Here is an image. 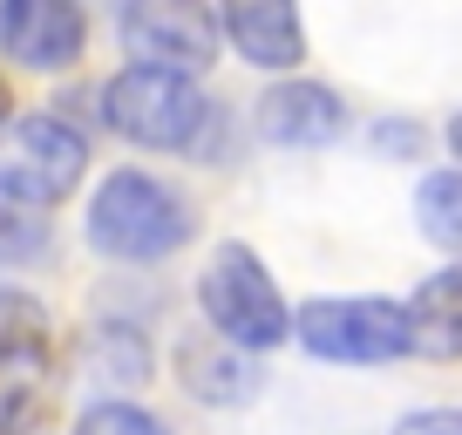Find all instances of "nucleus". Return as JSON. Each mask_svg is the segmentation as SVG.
I'll return each mask as SVG.
<instances>
[{
    "instance_id": "nucleus-12",
    "label": "nucleus",
    "mask_w": 462,
    "mask_h": 435,
    "mask_svg": "<svg viewBox=\"0 0 462 435\" xmlns=\"http://www.w3.org/2000/svg\"><path fill=\"white\" fill-rule=\"evenodd\" d=\"M82 367L96 375V388H136L150 375V347L130 334V327H96L82 347Z\"/></svg>"
},
{
    "instance_id": "nucleus-9",
    "label": "nucleus",
    "mask_w": 462,
    "mask_h": 435,
    "mask_svg": "<svg viewBox=\"0 0 462 435\" xmlns=\"http://www.w3.org/2000/svg\"><path fill=\"white\" fill-rule=\"evenodd\" d=\"M346 130V109L333 88L319 82H279L273 96L259 102V136L265 143H286V150H313V143H333Z\"/></svg>"
},
{
    "instance_id": "nucleus-1",
    "label": "nucleus",
    "mask_w": 462,
    "mask_h": 435,
    "mask_svg": "<svg viewBox=\"0 0 462 435\" xmlns=\"http://www.w3.org/2000/svg\"><path fill=\"white\" fill-rule=\"evenodd\" d=\"M184 238H190L184 198L143 171H116L96 190V204H88V245L109 252V259L150 265V259H171Z\"/></svg>"
},
{
    "instance_id": "nucleus-11",
    "label": "nucleus",
    "mask_w": 462,
    "mask_h": 435,
    "mask_svg": "<svg viewBox=\"0 0 462 435\" xmlns=\"http://www.w3.org/2000/svg\"><path fill=\"white\" fill-rule=\"evenodd\" d=\"M408 354L421 361H462V265H442L408 300Z\"/></svg>"
},
{
    "instance_id": "nucleus-18",
    "label": "nucleus",
    "mask_w": 462,
    "mask_h": 435,
    "mask_svg": "<svg viewBox=\"0 0 462 435\" xmlns=\"http://www.w3.org/2000/svg\"><path fill=\"white\" fill-rule=\"evenodd\" d=\"M374 150H388V157H415V150H421V130H415V123H381V130H374Z\"/></svg>"
},
{
    "instance_id": "nucleus-7",
    "label": "nucleus",
    "mask_w": 462,
    "mask_h": 435,
    "mask_svg": "<svg viewBox=\"0 0 462 435\" xmlns=\"http://www.w3.org/2000/svg\"><path fill=\"white\" fill-rule=\"evenodd\" d=\"M42 381H48V340H42V313L14 292H0V435H21L42 408Z\"/></svg>"
},
{
    "instance_id": "nucleus-13",
    "label": "nucleus",
    "mask_w": 462,
    "mask_h": 435,
    "mask_svg": "<svg viewBox=\"0 0 462 435\" xmlns=\"http://www.w3.org/2000/svg\"><path fill=\"white\" fill-rule=\"evenodd\" d=\"M415 218H421V238L442 252H462V171H435L421 177L415 190Z\"/></svg>"
},
{
    "instance_id": "nucleus-14",
    "label": "nucleus",
    "mask_w": 462,
    "mask_h": 435,
    "mask_svg": "<svg viewBox=\"0 0 462 435\" xmlns=\"http://www.w3.org/2000/svg\"><path fill=\"white\" fill-rule=\"evenodd\" d=\"M184 375H190V394H204V402H252V367H245V347H231V354H204L190 347L184 354Z\"/></svg>"
},
{
    "instance_id": "nucleus-17",
    "label": "nucleus",
    "mask_w": 462,
    "mask_h": 435,
    "mask_svg": "<svg viewBox=\"0 0 462 435\" xmlns=\"http://www.w3.org/2000/svg\"><path fill=\"white\" fill-rule=\"evenodd\" d=\"M394 435H462V408H421V415L394 421Z\"/></svg>"
},
{
    "instance_id": "nucleus-2",
    "label": "nucleus",
    "mask_w": 462,
    "mask_h": 435,
    "mask_svg": "<svg viewBox=\"0 0 462 435\" xmlns=\"http://www.w3.org/2000/svg\"><path fill=\"white\" fill-rule=\"evenodd\" d=\"M198 300H204V319L217 327L225 347L252 354V347H279V340L292 334V313H286L273 273L259 265L252 245H217L211 265H204V279H198Z\"/></svg>"
},
{
    "instance_id": "nucleus-20",
    "label": "nucleus",
    "mask_w": 462,
    "mask_h": 435,
    "mask_svg": "<svg viewBox=\"0 0 462 435\" xmlns=\"http://www.w3.org/2000/svg\"><path fill=\"white\" fill-rule=\"evenodd\" d=\"M7 109H14V102H7V82H0V130H7Z\"/></svg>"
},
{
    "instance_id": "nucleus-16",
    "label": "nucleus",
    "mask_w": 462,
    "mask_h": 435,
    "mask_svg": "<svg viewBox=\"0 0 462 435\" xmlns=\"http://www.w3.org/2000/svg\"><path fill=\"white\" fill-rule=\"evenodd\" d=\"M75 435H171V429L157 415H143V408H130V402H96Z\"/></svg>"
},
{
    "instance_id": "nucleus-3",
    "label": "nucleus",
    "mask_w": 462,
    "mask_h": 435,
    "mask_svg": "<svg viewBox=\"0 0 462 435\" xmlns=\"http://www.w3.org/2000/svg\"><path fill=\"white\" fill-rule=\"evenodd\" d=\"M102 116L116 136H130L143 150H184L204 130V96L190 75L171 69H123L102 88Z\"/></svg>"
},
{
    "instance_id": "nucleus-5",
    "label": "nucleus",
    "mask_w": 462,
    "mask_h": 435,
    "mask_svg": "<svg viewBox=\"0 0 462 435\" xmlns=\"http://www.w3.org/2000/svg\"><path fill=\"white\" fill-rule=\"evenodd\" d=\"M82 163H88V143L69 130V123L28 116V123L7 130V143H0V190H14L21 204L48 211V204H61L75 184H82Z\"/></svg>"
},
{
    "instance_id": "nucleus-4",
    "label": "nucleus",
    "mask_w": 462,
    "mask_h": 435,
    "mask_svg": "<svg viewBox=\"0 0 462 435\" xmlns=\"http://www.w3.org/2000/svg\"><path fill=\"white\" fill-rule=\"evenodd\" d=\"M292 334L306 340V354L340 367H374V361H402L408 354V306L394 300H313Z\"/></svg>"
},
{
    "instance_id": "nucleus-15",
    "label": "nucleus",
    "mask_w": 462,
    "mask_h": 435,
    "mask_svg": "<svg viewBox=\"0 0 462 435\" xmlns=\"http://www.w3.org/2000/svg\"><path fill=\"white\" fill-rule=\"evenodd\" d=\"M48 252V218L21 204L14 190H0V265H28Z\"/></svg>"
},
{
    "instance_id": "nucleus-10",
    "label": "nucleus",
    "mask_w": 462,
    "mask_h": 435,
    "mask_svg": "<svg viewBox=\"0 0 462 435\" xmlns=\"http://www.w3.org/2000/svg\"><path fill=\"white\" fill-rule=\"evenodd\" d=\"M225 34L252 69H292L306 55L300 0H225Z\"/></svg>"
},
{
    "instance_id": "nucleus-19",
    "label": "nucleus",
    "mask_w": 462,
    "mask_h": 435,
    "mask_svg": "<svg viewBox=\"0 0 462 435\" xmlns=\"http://www.w3.org/2000/svg\"><path fill=\"white\" fill-rule=\"evenodd\" d=\"M448 150H456V157H462V116L448 123Z\"/></svg>"
},
{
    "instance_id": "nucleus-8",
    "label": "nucleus",
    "mask_w": 462,
    "mask_h": 435,
    "mask_svg": "<svg viewBox=\"0 0 462 435\" xmlns=\"http://www.w3.org/2000/svg\"><path fill=\"white\" fill-rule=\"evenodd\" d=\"M88 42L75 0H0V48L28 69H69Z\"/></svg>"
},
{
    "instance_id": "nucleus-6",
    "label": "nucleus",
    "mask_w": 462,
    "mask_h": 435,
    "mask_svg": "<svg viewBox=\"0 0 462 435\" xmlns=\"http://www.w3.org/2000/svg\"><path fill=\"white\" fill-rule=\"evenodd\" d=\"M123 48L136 69L198 75L217 61V14L204 0H130L123 7Z\"/></svg>"
}]
</instances>
